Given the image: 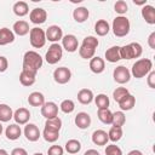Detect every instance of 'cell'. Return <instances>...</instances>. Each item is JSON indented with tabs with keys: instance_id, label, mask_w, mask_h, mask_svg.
I'll use <instances>...</instances> for the list:
<instances>
[{
	"instance_id": "obj_1",
	"label": "cell",
	"mask_w": 155,
	"mask_h": 155,
	"mask_svg": "<svg viewBox=\"0 0 155 155\" xmlns=\"http://www.w3.org/2000/svg\"><path fill=\"white\" fill-rule=\"evenodd\" d=\"M42 57L35 52V51H27L23 56V65H22V69H28V70H31V71H35L38 73L39 69L42 67Z\"/></svg>"
},
{
	"instance_id": "obj_2",
	"label": "cell",
	"mask_w": 155,
	"mask_h": 155,
	"mask_svg": "<svg viewBox=\"0 0 155 155\" xmlns=\"http://www.w3.org/2000/svg\"><path fill=\"white\" fill-rule=\"evenodd\" d=\"M153 70V62L149 58H140L138 61H136L132 65L131 69V74L136 78V79H142L144 76H147L150 71Z\"/></svg>"
},
{
	"instance_id": "obj_3",
	"label": "cell",
	"mask_w": 155,
	"mask_h": 155,
	"mask_svg": "<svg viewBox=\"0 0 155 155\" xmlns=\"http://www.w3.org/2000/svg\"><path fill=\"white\" fill-rule=\"evenodd\" d=\"M113 33L115 36L117 38H124L130 33L131 29V24L127 17L125 16H117L114 18L113 21V25H111Z\"/></svg>"
},
{
	"instance_id": "obj_4",
	"label": "cell",
	"mask_w": 155,
	"mask_h": 155,
	"mask_svg": "<svg viewBox=\"0 0 155 155\" xmlns=\"http://www.w3.org/2000/svg\"><path fill=\"white\" fill-rule=\"evenodd\" d=\"M143 53L142 45L138 42H131L128 45H125L120 47V58L121 59H133L139 58Z\"/></svg>"
},
{
	"instance_id": "obj_5",
	"label": "cell",
	"mask_w": 155,
	"mask_h": 155,
	"mask_svg": "<svg viewBox=\"0 0 155 155\" xmlns=\"http://www.w3.org/2000/svg\"><path fill=\"white\" fill-rule=\"evenodd\" d=\"M29 41L30 45L34 48H41L45 46L46 44V35H45V30L39 28V27H34L30 29L29 31Z\"/></svg>"
},
{
	"instance_id": "obj_6",
	"label": "cell",
	"mask_w": 155,
	"mask_h": 155,
	"mask_svg": "<svg viewBox=\"0 0 155 155\" xmlns=\"http://www.w3.org/2000/svg\"><path fill=\"white\" fill-rule=\"evenodd\" d=\"M62 56H63V48L58 42H56L48 47L45 54V59L48 64H56L62 59Z\"/></svg>"
},
{
	"instance_id": "obj_7",
	"label": "cell",
	"mask_w": 155,
	"mask_h": 155,
	"mask_svg": "<svg viewBox=\"0 0 155 155\" xmlns=\"http://www.w3.org/2000/svg\"><path fill=\"white\" fill-rule=\"evenodd\" d=\"M53 79H54V81L57 84L64 85V84H67V82L70 81V79H71V71L67 67L56 68L54 71H53Z\"/></svg>"
},
{
	"instance_id": "obj_8",
	"label": "cell",
	"mask_w": 155,
	"mask_h": 155,
	"mask_svg": "<svg viewBox=\"0 0 155 155\" xmlns=\"http://www.w3.org/2000/svg\"><path fill=\"white\" fill-rule=\"evenodd\" d=\"M113 78H114L115 82H117V84H120V85H124V84H126V82L130 81V79H131V73H130V70H128L126 67L119 65V67H116V68L114 69V71H113Z\"/></svg>"
},
{
	"instance_id": "obj_9",
	"label": "cell",
	"mask_w": 155,
	"mask_h": 155,
	"mask_svg": "<svg viewBox=\"0 0 155 155\" xmlns=\"http://www.w3.org/2000/svg\"><path fill=\"white\" fill-rule=\"evenodd\" d=\"M45 35H46V40L51 41L52 44H56L59 40H62V38H63V30H62V28L59 25L53 24V25H50L47 28V30L45 31Z\"/></svg>"
},
{
	"instance_id": "obj_10",
	"label": "cell",
	"mask_w": 155,
	"mask_h": 155,
	"mask_svg": "<svg viewBox=\"0 0 155 155\" xmlns=\"http://www.w3.org/2000/svg\"><path fill=\"white\" fill-rule=\"evenodd\" d=\"M62 48H64L67 52H75L79 48V42L75 35L67 34L62 38Z\"/></svg>"
},
{
	"instance_id": "obj_11",
	"label": "cell",
	"mask_w": 155,
	"mask_h": 155,
	"mask_svg": "<svg viewBox=\"0 0 155 155\" xmlns=\"http://www.w3.org/2000/svg\"><path fill=\"white\" fill-rule=\"evenodd\" d=\"M29 19L34 24H42L47 19V12L41 7H35L29 13Z\"/></svg>"
},
{
	"instance_id": "obj_12",
	"label": "cell",
	"mask_w": 155,
	"mask_h": 155,
	"mask_svg": "<svg viewBox=\"0 0 155 155\" xmlns=\"http://www.w3.org/2000/svg\"><path fill=\"white\" fill-rule=\"evenodd\" d=\"M25 138L29 140V142H36L39 140V138L41 137V133H40V130L39 127L35 125V124H27L24 126V131H23Z\"/></svg>"
},
{
	"instance_id": "obj_13",
	"label": "cell",
	"mask_w": 155,
	"mask_h": 155,
	"mask_svg": "<svg viewBox=\"0 0 155 155\" xmlns=\"http://www.w3.org/2000/svg\"><path fill=\"white\" fill-rule=\"evenodd\" d=\"M41 115L47 120L58 115V105L54 102H45L41 107Z\"/></svg>"
},
{
	"instance_id": "obj_14",
	"label": "cell",
	"mask_w": 155,
	"mask_h": 155,
	"mask_svg": "<svg viewBox=\"0 0 155 155\" xmlns=\"http://www.w3.org/2000/svg\"><path fill=\"white\" fill-rule=\"evenodd\" d=\"M35 80H36V73L35 71H31L28 69H22V71L19 74V82L23 86L29 87V86L35 84Z\"/></svg>"
},
{
	"instance_id": "obj_15",
	"label": "cell",
	"mask_w": 155,
	"mask_h": 155,
	"mask_svg": "<svg viewBox=\"0 0 155 155\" xmlns=\"http://www.w3.org/2000/svg\"><path fill=\"white\" fill-rule=\"evenodd\" d=\"M13 119L17 125H27L30 119V111L27 108H18L13 113Z\"/></svg>"
},
{
	"instance_id": "obj_16",
	"label": "cell",
	"mask_w": 155,
	"mask_h": 155,
	"mask_svg": "<svg viewBox=\"0 0 155 155\" xmlns=\"http://www.w3.org/2000/svg\"><path fill=\"white\" fill-rule=\"evenodd\" d=\"M74 122H75V125L78 126V128H80V130H86V128H88L90 125H91V116H90L87 113H85V111H80V113L76 114Z\"/></svg>"
},
{
	"instance_id": "obj_17",
	"label": "cell",
	"mask_w": 155,
	"mask_h": 155,
	"mask_svg": "<svg viewBox=\"0 0 155 155\" xmlns=\"http://www.w3.org/2000/svg\"><path fill=\"white\" fill-rule=\"evenodd\" d=\"M12 31H13V34H15V35L24 36V35L29 34L30 28H29L28 22H25V21H23V19H19V21H17V22H15V23H13Z\"/></svg>"
},
{
	"instance_id": "obj_18",
	"label": "cell",
	"mask_w": 155,
	"mask_h": 155,
	"mask_svg": "<svg viewBox=\"0 0 155 155\" xmlns=\"http://www.w3.org/2000/svg\"><path fill=\"white\" fill-rule=\"evenodd\" d=\"M22 134V130L21 126L17 124H11L6 127L5 130V136L8 140H17Z\"/></svg>"
},
{
	"instance_id": "obj_19",
	"label": "cell",
	"mask_w": 155,
	"mask_h": 155,
	"mask_svg": "<svg viewBox=\"0 0 155 155\" xmlns=\"http://www.w3.org/2000/svg\"><path fill=\"white\" fill-rule=\"evenodd\" d=\"M105 69V62L101 57H93L90 59V70L94 74H101Z\"/></svg>"
},
{
	"instance_id": "obj_20",
	"label": "cell",
	"mask_w": 155,
	"mask_h": 155,
	"mask_svg": "<svg viewBox=\"0 0 155 155\" xmlns=\"http://www.w3.org/2000/svg\"><path fill=\"white\" fill-rule=\"evenodd\" d=\"M142 17L148 24H155V7L151 5H144L142 7Z\"/></svg>"
},
{
	"instance_id": "obj_21",
	"label": "cell",
	"mask_w": 155,
	"mask_h": 155,
	"mask_svg": "<svg viewBox=\"0 0 155 155\" xmlns=\"http://www.w3.org/2000/svg\"><path fill=\"white\" fill-rule=\"evenodd\" d=\"M15 41V34L11 29L4 27L0 29V46H5L12 44Z\"/></svg>"
},
{
	"instance_id": "obj_22",
	"label": "cell",
	"mask_w": 155,
	"mask_h": 155,
	"mask_svg": "<svg viewBox=\"0 0 155 155\" xmlns=\"http://www.w3.org/2000/svg\"><path fill=\"white\" fill-rule=\"evenodd\" d=\"M117 104H119L121 111H128V110H132L133 107H134V104H136V97L132 96L131 93H128V94L125 96Z\"/></svg>"
},
{
	"instance_id": "obj_23",
	"label": "cell",
	"mask_w": 155,
	"mask_h": 155,
	"mask_svg": "<svg viewBox=\"0 0 155 155\" xmlns=\"http://www.w3.org/2000/svg\"><path fill=\"white\" fill-rule=\"evenodd\" d=\"M88 16H90V11L87 10V7H84V6L76 7L73 11V18L78 23H84L85 21L88 19Z\"/></svg>"
},
{
	"instance_id": "obj_24",
	"label": "cell",
	"mask_w": 155,
	"mask_h": 155,
	"mask_svg": "<svg viewBox=\"0 0 155 155\" xmlns=\"http://www.w3.org/2000/svg\"><path fill=\"white\" fill-rule=\"evenodd\" d=\"M93 98H94L93 92L90 88H82L78 92V101H79V103H81L84 105L90 104L93 101Z\"/></svg>"
},
{
	"instance_id": "obj_25",
	"label": "cell",
	"mask_w": 155,
	"mask_h": 155,
	"mask_svg": "<svg viewBox=\"0 0 155 155\" xmlns=\"http://www.w3.org/2000/svg\"><path fill=\"white\" fill-rule=\"evenodd\" d=\"M108 133L104 130H96L92 133V142L96 145H105L108 143Z\"/></svg>"
},
{
	"instance_id": "obj_26",
	"label": "cell",
	"mask_w": 155,
	"mask_h": 155,
	"mask_svg": "<svg viewBox=\"0 0 155 155\" xmlns=\"http://www.w3.org/2000/svg\"><path fill=\"white\" fill-rule=\"evenodd\" d=\"M105 59L109 63H116L120 58V46H111L105 51Z\"/></svg>"
},
{
	"instance_id": "obj_27",
	"label": "cell",
	"mask_w": 155,
	"mask_h": 155,
	"mask_svg": "<svg viewBox=\"0 0 155 155\" xmlns=\"http://www.w3.org/2000/svg\"><path fill=\"white\" fill-rule=\"evenodd\" d=\"M28 103L31 107H42L45 103V97L41 92H38V91L31 92L28 97Z\"/></svg>"
},
{
	"instance_id": "obj_28",
	"label": "cell",
	"mask_w": 155,
	"mask_h": 155,
	"mask_svg": "<svg viewBox=\"0 0 155 155\" xmlns=\"http://www.w3.org/2000/svg\"><path fill=\"white\" fill-rule=\"evenodd\" d=\"M110 30V25L105 19H98L94 24V31L98 36H105Z\"/></svg>"
},
{
	"instance_id": "obj_29",
	"label": "cell",
	"mask_w": 155,
	"mask_h": 155,
	"mask_svg": "<svg viewBox=\"0 0 155 155\" xmlns=\"http://www.w3.org/2000/svg\"><path fill=\"white\" fill-rule=\"evenodd\" d=\"M12 10H13V13L16 16H18V17H23V16L29 13V6H28V4L25 1H17V2H15Z\"/></svg>"
},
{
	"instance_id": "obj_30",
	"label": "cell",
	"mask_w": 155,
	"mask_h": 155,
	"mask_svg": "<svg viewBox=\"0 0 155 155\" xmlns=\"http://www.w3.org/2000/svg\"><path fill=\"white\" fill-rule=\"evenodd\" d=\"M13 117V111L10 105L0 104V122H8Z\"/></svg>"
},
{
	"instance_id": "obj_31",
	"label": "cell",
	"mask_w": 155,
	"mask_h": 155,
	"mask_svg": "<svg viewBox=\"0 0 155 155\" xmlns=\"http://www.w3.org/2000/svg\"><path fill=\"white\" fill-rule=\"evenodd\" d=\"M97 116H98V119H99L101 122H103L105 125H111L113 113L109 110V108H107V109H98Z\"/></svg>"
},
{
	"instance_id": "obj_32",
	"label": "cell",
	"mask_w": 155,
	"mask_h": 155,
	"mask_svg": "<svg viewBox=\"0 0 155 155\" xmlns=\"http://www.w3.org/2000/svg\"><path fill=\"white\" fill-rule=\"evenodd\" d=\"M42 137L46 142L48 143H54L56 140H58L59 138V131H54V130H51V128H47L45 127L44 131H42Z\"/></svg>"
},
{
	"instance_id": "obj_33",
	"label": "cell",
	"mask_w": 155,
	"mask_h": 155,
	"mask_svg": "<svg viewBox=\"0 0 155 155\" xmlns=\"http://www.w3.org/2000/svg\"><path fill=\"white\" fill-rule=\"evenodd\" d=\"M126 122V116L124 114V111L119 110L113 113V120H111V125L115 127H122Z\"/></svg>"
},
{
	"instance_id": "obj_34",
	"label": "cell",
	"mask_w": 155,
	"mask_h": 155,
	"mask_svg": "<svg viewBox=\"0 0 155 155\" xmlns=\"http://www.w3.org/2000/svg\"><path fill=\"white\" fill-rule=\"evenodd\" d=\"M65 150L69 154H78L81 150V143L78 139H69L65 143Z\"/></svg>"
},
{
	"instance_id": "obj_35",
	"label": "cell",
	"mask_w": 155,
	"mask_h": 155,
	"mask_svg": "<svg viewBox=\"0 0 155 155\" xmlns=\"http://www.w3.org/2000/svg\"><path fill=\"white\" fill-rule=\"evenodd\" d=\"M94 103H96V105H97V108L98 109H107L108 107H109V98H108V96L107 94H104V93H99V94H97L94 98Z\"/></svg>"
},
{
	"instance_id": "obj_36",
	"label": "cell",
	"mask_w": 155,
	"mask_h": 155,
	"mask_svg": "<svg viewBox=\"0 0 155 155\" xmlns=\"http://www.w3.org/2000/svg\"><path fill=\"white\" fill-rule=\"evenodd\" d=\"M122 133H124L122 132V127H115V126H113V127H110V130L108 132V138L111 142H119L122 138Z\"/></svg>"
},
{
	"instance_id": "obj_37",
	"label": "cell",
	"mask_w": 155,
	"mask_h": 155,
	"mask_svg": "<svg viewBox=\"0 0 155 155\" xmlns=\"http://www.w3.org/2000/svg\"><path fill=\"white\" fill-rule=\"evenodd\" d=\"M45 127L54 130V131H61V128H62V120L58 116L52 117V119H47L46 122H45Z\"/></svg>"
},
{
	"instance_id": "obj_38",
	"label": "cell",
	"mask_w": 155,
	"mask_h": 155,
	"mask_svg": "<svg viewBox=\"0 0 155 155\" xmlns=\"http://www.w3.org/2000/svg\"><path fill=\"white\" fill-rule=\"evenodd\" d=\"M59 109H61L64 114H70V113H73L74 109H75V103H74L71 99H64V101L61 102Z\"/></svg>"
},
{
	"instance_id": "obj_39",
	"label": "cell",
	"mask_w": 155,
	"mask_h": 155,
	"mask_svg": "<svg viewBox=\"0 0 155 155\" xmlns=\"http://www.w3.org/2000/svg\"><path fill=\"white\" fill-rule=\"evenodd\" d=\"M94 52H96V50H93L91 47H87V46H82V45L79 48V54L84 59H91V58H93L94 57Z\"/></svg>"
},
{
	"instance_id": "obj_40",
	"label": "cell",
	"mask_w": 155,
	"mask_h": 155,
	"mask_svg": "<svg viewBox=\"0 0 155 155\" xmlns=\"http://www.w3.org/2000/svg\"><path fill=\"white\" fill-rule=\"evenodd\" d=\"M130 92H128V90L126 88V87H116L115 90H114V92H113V98H114V101L115 102H120L125 96H127Z\"/></svg>"
},
{
	"instance_id": "obj_41",
	"label": "cell",
	"mask_w": 155,
	"mask_h": 155,
	"mask_svg": "<svg viewBox=\"0 0 155 155\" xmlns=\"http://www.w3.org/2000/svg\"><path fill=\"white\" fill-rule=\"evenodd\" d=\"M114 10H115V12L119 13L120 16H124V15L128 11V5H127L126 1H124V0H119V1L115 2V5H114Z\"/></svg>"
},
{
	"instance_id": "obj_42",
	"label": "cell",
	"mask_w": 155,
	"mask_h": 155,
	"mask_svg": "<svg viewBox=\"0 0 155 155\" xmlns=\"http://www.w3.org/2000/svg\"><path fill=\"white\" fill-rule=\"evenodd\" d=\"M81 45H82V46H87V47H91V48L96 50V48L98 47V45H99V41H98V39H97V38H94V36L90 35V36H86V38L82 40V44H81Z\"/></svg>"
},
{
	"instance_id": "obj_43",
	"label": "cell",
	"mask_w": 155,
	"mask_h": 155,
	"mask_svg": "<svg viewBox=\"0 0 155 155\" xmlns=\"http://www.w3.org/2000/svg\"><path fill=\"white\" fill-rule=\"evenodd\" d=\"M105 155H122V150L115 144H109L105 148Z\"/></svg>"
},
{
	"instance_id": "obj_44",
	"label": "cell",
	"mask_w": 155,
	"mask_h": 155,
	"mask_svg": "<svg viewBox=\"0 0 155 155\" xmlns=\"http://www.w3.org/2000/svg\"><path fill=\"white\" fill-rule=\"evenodd\" d=\"M64 150L61 145H51L47 150V155H63Z\"/></svg>"
},
{
	"instance_id": "obj_45",
	"label": "cell",
	"mask_w": 155,
	"mask_h": 155,
	"mask_svg": "<svg viewBox=\"0 0 155 155\" xmlns=\"http://www.w3.org/2000/svg\"><path fill=\"white\" fill-rule=\"evenodd\" d=\"M147 76H148V78H147V84H148V86H149L150 88H155V71L151 70Z\"/></svg>"
},
{
	"instance_id": "obj_46",
	"label": "cell",
	"mask_w": 155,
	"mask_h": 155,
	"mask_svg": "<svg viewBox=\"0 0 155 155\" xmlns=\"http://www.w3.org/2000/svg\"><path fill=\"white\" fill-rule=\"evenodd\" d=\"M8 68V62H7V58L4 57V56H0V73H4L6 71Z\"/></svg>"
},
{
	"instance_id": "obj_47",
	"label": "cell",
	"mask_w": 155,
	"mask_h": 155,
	"mask_svg": "<svg viewBox=\"0 0 155 155\" xmlns=\"http://www.w3.org/2000/svg\"><path fill=\"white\" fill-rule=\"evenodd\" d=\"M11 155H28V151L24 148H15L12 149Z\"/></svg>"
},
{
	"instance_id": "obj_48",
	"label": "cell",
	"mask_w": 155,
	"mask_h": 155,
	"mask_svg": "<svg viewBox=\"0 0 155 155\" xmlns=\"http://www.w3.org/2000/svg\"><path fill=\"white\" fill-rule=\"evenodd\" d=\"M148 45L150 48L155 50V31H153L148 38Z\"/></svg>"
},
{
	"instance_id": "obj_49",
	"label": "cell",
	"mask_w": 155,
	"mask_h": 155,
	"mask_svg": "<svg viewBox=\"0 0 155 155\" xmlns=\"http://www.w3.org/2000/svg\"><path fill=\"white\" fill-rule=\"evenodd\" d=\"M84 155H101L96 149H88V150H86L85 151V154Z\"/></svg>"
},
{
	"instance_id": "obj_50",
	"label": "cell",
	"mask_w": 155,
	"mask_h": 155,
	"mask_svg": "<svg viewBox=\"0 0 155 155\" xmlns=\"http://www.w3.org/2000/svg\"><path fill=\"white\" fill-rule=\"evenodd\" d=\"M127 155H143V153H142L140 150H136V149H134V150H131Z\"/></svg>"
},
{
	"instance_id": "obj_51",
	"label": "cell",
	"mask_w": 155,
	"mask_h": 155,
	"mask_svg": "<svg viewBox=\"0 0 155 155\" xmlns=\"http://www.w3.org/2000/svg\"><path fill=\"white\" fill-rule=\"evenodd\" d=\"M133 2H134L136 5H143V6H144V5H147V1H136V0H134Z\"/></svg>"
},
{
	"instance_id": "obj_52",
	"label": "cell",
	"mask_w": 155,
	"mask_h": 155,
	"mask_svg": "<svg viewBox=\"0 0 155 155\" xmlns=\"http://www.w3.org/2000/svg\"><path fill=\"white\" fill-rule=\"evenodd\" d=\"M0 155H8V153L5 149H0Z\"/></svg>"
},
{
	"instance_id": "obj_53",
	"label": "cell",
	"mask_w": 155,
	"mask_h": 155,
	"mask_svg": "<svg viewBox=\"0 0 155 155\" xmlns=\"http://www.w3.org/2000/svg\"><path fill=\"white\" fill-rule=\"evenodd\" d=\"M2 131H4V127H2V125H1V122H0V136H1Z\"/></svg>"
},
{
	"instance_id": "obj_54",
	"label": "cell",
	"mask_w": 155,
	"mask_h": 155,
	"mask_svg": "<svg viewBox=\"0 0 155 155\" xmlns=\"http://www.w3.org/2000/svg\"><path fill=\"white\" fill-rule=\"evenodd\" d=\"M33 155H44V154H42V153H34Z\"/></svg>"
}]
</instances>
